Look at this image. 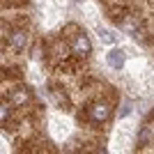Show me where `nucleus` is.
Wrapping results in <instances>:
<instances>
[{
  "mask_svg": "<svg viewBox=\"0 0 154 154\" xmlns=\"http://www.w3.org/2000/svg\"><path fill=\"white\" fill-rule=\"evenodd\" d=\"M9 101H12V106H16V108L28 106V101H30V90H28V88H19V90H14L12 97H9Z\"/></svg>",
  "mask_w": 154,
  "mask_h": 154,
  "instance_id": "5",
  "label": "nucleus"
},
{
  "mask_svg": "<svg viewBox=\"0 0 154 154\" xmlns=\"http://www.w3.org/2000/svg\"><path fill=\"white\" fill-rule=\"evenodd\" d=\"M0 117H2V122H7V117H9V103L0 106Z\"/></svg>",
  "mask_w": 154,
  "mask_h": 154,
  "instance_id": "8",
  "label": "nucleus"
},
{
  "mask_svg": "<svg viewBox=\"0 0 154 154\" xmlns=\"http://www.w3.org/2000/svg\"><path fill=\"white\" fill-rule=\"evenodd\" d=\"M7 42H9V48H12V51L21 53V51H26L28 44H30V35H28V30H14Z\"/></svg>",
  "mask_w": 154,
  "mask_h": 154,
  "instance_id": "3",
  "label": "nucleus"
},
{
  "mask_svg": "<svg viewBox=\"0 0 154 154\" xmlns=\"http://www.w3.org/2000/svg\"><path fill=\"white\" fill-rule=\"evenodd\" d=\"M147 140H149V127H143L140 134H138V143H140V145H145Z\"/></svg>",
  "mask_w": 154,
  "mask_h": 154,
  "instance_id": "7",
  "label": "nucleus"
},
{
  "mask_svg": "<svg viewBox=\"0 0 154 154\" xmlns=\"http://www.w3.org/2000/svg\"><path fill=\"white\" fill-rule=\"evenodd\" d=\"M88 113H90V122L101 124V122H106L110 117V103L108 101H97V103H92L90 108H88Z\"/></svg>",
  "mask_w": 154,
  "mask_h": 154,
  "instance_id": "2",
  "label": "nucleus"
},
{
  "mask_svg": "<svg viewBox=\"0 0 154 154\" xmlns=\"http://www.w3.org/2000/svg\"><path fill=\"white\" fill-rule=\"evenodd\" d=\"M76 2H81V0H76Z\"/></svg>",
  "mask_w": 154,
  "mask_h": 154,
  "instance_id": "10",
  "label": "nucleus"
},
{
  "mask_svg": "<svg viewBox=\"0 0 154 154\" xmlns=\"http://www.w3.org/2000/svg\"><path fill=\"white\" fill-rule=\"evenodd\" d=\"M99 39H101L103 44H115V42H117L115 32H110L108 28H99Z\"/></svg>",
  "mask_w": 154,
  "mask_h": 154,
  "instance_id": "6",
  "label": "nucleus"
},
{
  "mask_svg": "<svg viewBox=\"0 0 154 154\" xmlns=\"http://www.w3.org/2000/svg\"><path fill=\"white\" fill-rule=\"evenodd\" d=\"M129 113H131V103L124 101V103H122V110H120V117H127Z\"/></svg>",
  "mask_w": 154,
  "mask_h": 154,
  "instance_id": "9",
  "label": "nucleus"
},
{
  "mask_svg": "<svg viewBox=\"0 0 154 154\" xmlns=\"http://www.w3.org/2000/svg\"><path fill=\"white\" fill-rule=\"evenodd\" d=\"M106 62L113 67V69H122L124 67V51L122 48H110L106 53Z\"/></svg>",
  "mask_w": 154,
  "mask_h": 154,
  "instance_id": "4",
  "label": "nucleus"
},
{
  "mask_svg": "<svg viewBox=\"0 0 154 154\" xmlns=\"http://www.w3.org/2000/svg\"><path fill=\"white\" fill-rule=\"evenodd\" d=\"M69 48H71L74 55H78V58H88V55L92 53V44H90V39H88V35H83V32L74 35Z\"/></svg>",
  "mask_w": 154,
  "mask_h": 154,
  "instance_id": "1",
  "label": "nucleus"
}]
</instances>
